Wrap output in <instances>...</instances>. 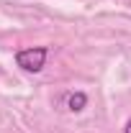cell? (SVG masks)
Returning a JSON list of instances; mask_svg holds the SVG:
<instances>
[{
    "label": "cell",
    "mask_w": 131,
    "mask_h": 133,
    "mask_svg": "<svg viewBox=\"0 0 131 133\" xmlns=\"http://www.w3.org/2000/svg\"><path fill=\"white\" fill-rule=\"evenodd\" d=\"M46 54H49L46 46L23 49V51H18L16 62H18V66L26 69V72H41V69H44V62H46Z\"/></svg>",
    "instance_id": "obj_1"
},
{
    "label": "cell",
    "mask_w": 131,
    "mask_h": 133,
    "mask_svg": "<svg viewBox=\"0 0 131 133\" xmlns=\"http://www.w3.org/2000/svg\"><path fill=\"white\" fill-rule=\"evenodd\" d=\"M85 102H87L85 92H72V95L67 97V108H69L72 113H80L82 108H85Z\"/></svg>",
    "instance_id": "obj_2"
},
{
    "label": "cell",
    "mask_w": 131,
    "mask_h": 133,
    "mask_svg": "<svg viewBox=\"0 0 131 133\" xmlns=\"http://www.w3.org/2000/svg\"><path fill=\"white\" fill-rule=\"evenodd\" d=\"M126 133H131V120H129V123H126Z\"/></svg>",
    "instance_id": "obj_3"
}]
</instances>
